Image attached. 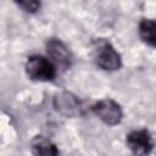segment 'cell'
I'll return each mask as SVG.
<instances>
[{
  "label": "cell",
  "mask_w": 156,
  "mask_h": 156,
  "mask_svg": "<svg viewBox=\"0 0 156 156\" xmlns=\"http://www.w3.org/2000/svg\"><path fill=\"white\" fill-rule=\"evenodd\" d=\"M26 72L34 80H51L56 74L55 65L43 56H30L26 63Z\"/></svg>",
  "instance_id": "obj_1"
},
{
  "label": "cell",
  "mask_w": 156,
  "mask_h": 156,
  "mask_svg": "<svg viewBox=\"0 0 156 156\" xmlns=\"http://www.w3.org/2000/svg\"><path fill=\"white\" fill-rule=\"evenodd\" d=\"M93 110L101 121H104L110 126L117 124L122 119V110L119 105L113 100L110 99L100 100L93 106Z\"/></svg>",
  "instance_id": "obj_2"
},
{
  "label": "cell",
  "mask_w": 156,
  "mask_h": 156,
  "mask_svg": "<svg viewBox=\"0 0 156 156\" xmlns=\"http://www.w3.org/2000/svg\"><path fill=\"white\" fill-rule=\"evenodd\" d=\"M127 145L136 156H146L152 150V139L146 130H134L127 136Z\"/></svg>",
  "instance_id": "obj_3"
},
{
  "label": "cell",
  "mask_w": 156,
  "mask_h": 156,
  "mask_svg": "<svg viewBox=\"0 0 156 156\" xmlns=\"http://www.w3.org/2000/svg\"><path fill=\"white\" fill-rule=\"evenodd\" d=\"M95 57H96V63L102 69L113 71L119 68L121 66V57L118 52L108 43H102L98 46Z\"/></svg>",
  "instance_id": "obj_4"
},
{
  "label": "cell",
  "mask_w": 156,
  "mask_h": 156,
  "mask_svg": "<svg viewBox=\"0 0 156 156\" xmlns=\"http://www.w3.org/2000/svg\"><path fill=\"white\" fill-rule=\"evenodd\" d=\"M48 55L51 58L50 61L61 68H67L71 63V54L67 49V46L60 41L58 39H51L48 41L46 45Z\"/></svg>",
  "instance_id": "obj_5"
},
{
  "label": "cell",
  "mask_w": 156,
  "mask_h": 156,
  "mask_svg": "<svg viewBox=\"0 0 156 156\" xmlns=\"http://www.w3.org/2000/svg\"><path fill=\"white\" fill-rule=\"evenodd\" d=\"M56 108L66 116H76L80 112V104L76 96L68 93H62L55 98Z\"/></svg>",
  "instance_id": "obj_6"
},
{
  "label": "cell",
  "mask_w": 156,
  "mask_h": 156,
  "mask_svg": "<svg viewBox=\"0 0 156 156\" xmlns=\"http://www.w3.org/2000/svg\"><path fill=\"white\" fill-rule=\"evenodd\" d=\"M32 151L35 156H58L56 146L41 135H38L32 140Z\"/></svg>",
  "instance_id": "obj_7"
},
{
  "label": "cell",
  "mask_w": 156,
  "mask_h": 156,
  "mask_svg": "<svg viewBox=\"0 0 156 156\" xmlns=\"http://www.w3.org/2000/svg\"><path fill=\"white\" fill-rule=\"evenodd\" d=\"M139 34L141 39L151 46H156V22L143 20L139 24Z\"/></svg>",
  "instance_id": "obj_8"
},
{
  "label": "cell",
  "mask_w": 156,
  "mask_h": 156,
  "mask_svg": "<svg viewBox=\"0 0 156 156\" xmlns=\"http://www.w3.org/2000/svg\"><path fill=\"white\" fill-rule=\"evenodd\" d=\"M18 5L28 12H35L40 6V4L38 1H21V2H18Z\"/></svg>",
  "instance_id": "obj_9"
}]
</instances>
